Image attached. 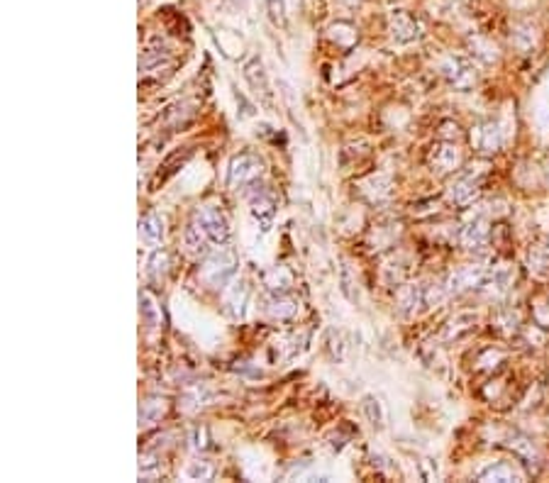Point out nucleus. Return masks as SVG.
Returning <instances> with one entry per match:
<instances>
[{"label": "nucleus", "instance_id": "nucleus-4", "mask_svg": "<svg viewBox=\"0 0 549 483\" xmlns=\"http://www.w3.org/2000/svg\"><path fill=\"white\" fill-rule=\"evenodd\" d=\"M273 215H276V198L266 191H256L254 196H251V218L259 223L261 232L271 230Z\"/></svg>", "mask_w": 549, "mask_h": 483}, {"label": "nucleus", "instance_id": "nucleus-9", "mask_svg": "<svg viewBox=\"0 0 549 483\" xmlns=\"http://www.w3.org/2000/svg\"><path fill=\"white\" fill-rule=\"evenodd\" d=\"M391 30H393V37L396 39L408 42V39L417 37V22L410 18L408 13L398 10V13H393V18H391Z\"/></svg>", "mask_w": 549, "mask_h": 483}, {"label": "nucleus", "instance_id": "nucleus-10", "mask_svg": "<svg viewBox=\"0 0 549 483\" xmlns=\"http://www.w3.org/2000/svg\"><path fill=\"white\" fill-rule=\"evenodd\" d=\"M328 37L333 39L337 47H342V49H352L354 44L359 42V32L354 30L350 22H337V25H333L328 30Z\"/></svg>", "mask_w": 549, "mask_h": 483}, {"label": "nucleus", "instance_id": "nucleus-6", "mask_svg": "<svg viewBox=\"0 0 549 483\" xmlns=\"http://www.w3.org/2000/svg\"><path fill=\"white\" fill-rule=\"evenodd\" d=\"M266 310H268V315H271V317H278V320H288V317H293L296 312H298V300H296L288 291H286V293H273L271 298H268Z\"/></svg>", "mask_w": 549, "mask_h": 483}, {"label": "nucleus", "instance_id": "nucleus-15", "mask_svg": "<svg viewBox=\"0 0 549 483\" xmlns=\"http://www.w3.org/2000/svg\"><path fill=\"white\" fill-rule=\"evenodd\" d=\"M203 391L205 388H200V386H193V388H188L186 393H183V398H181V408H183V410L193 413V410H198V408L208 405V396H205Z\"/></svg>", "mask_w": 549, "mask_h": 483}, {"label": "nucleus", "instance_id": "nucleus-17", "mask_svg": "<svg viewBox=\"0 0 549 483\" xmlns=\"http://www.w3.org/2000/svg\"><path fill=\"white\" fill-rule=\"evenodd\" d=\"M167 274H169V252L167 249H159L150 259V276L159 281V278H164Z\"/></svg>", "mask_w": 549, "mask_h": 483}, {"label": "nucleus", "instance_id": "nucleus-5", "mask_svg": "<svg viewBox=\"0 0 549 483\" xmlns=\"http://www.w3.org/2000/svg\"><path fill=\"white\" fill-rule=\"evenodd\" d=\"M242 73H244V78H247V83L251 86V90H254L256 95H261L264 103H271V98H273L271 86H268L266 71H264V66H261L259 56H251L247 64L242 66Z\"/></svg>", "mask_w": 549, "mask_h": 483}, {"label": "nucleus", "instance_id": "nucleus-19", "mask_svg": "<svg viewBox=\"0 0 549 483\" xmlns=\"http://www.w3.org/2000/svg\"><path fill=\"white\" fill-rule=\"evenodd\" d=\"M191 447L193 449H208V430L196 428L191 432Z\"/></svg>", "mask_w": 549, "mask_h": 483}, {"label": "nucleus", "instance_id": "nucleus-3", "mask_svg": "<svg viewBox=\"0 0 549 483\" xmlns=\"http://www.w3.org/2000/svg\"><path fill=\"white\" fill-rule=\"evenodd\" d=\"M193 223L208 235V240L213 244H227V240H230V220H227V215L222 213V208H217V206L198 208Z\"/></svg>", "mask_w": 549, "mask_h": 483}, {"label": "nucleus", "instance_id": "nucleus-11", "mask_svg": "<svg viewBox=\"0 0 549 483\" xmlns=\"http://www.w3.org/2000/svg\"><path fill=\"white\" fill-rule=\"evenodd\" d=\"M140 312H142V320H145L147 325L159 327V322H162V308H159L157 298H154L150 291L140 293Z\"/></svg>", "mask_w": 549, "mask_h": 483}, {"label": "nucleus", "instance_id": "nucleus-16", "mask_svg": "<svg viewBox=\"0 0 549 483\" xmlns=\"http://www.w3.org/2000/svg\"><path fill=\"white\" fill-rule=\"evenodd\" d=\"M266 15L271 20L273 27H286L288 25V15H286V0H264Z\"/></svg>", "mask_w": 549, "mask_h": 483}, {"label": "nucleus", "instance_id": "nucleus-13", "mask_svg": "<svg viewBox=\"0 0 549 483\" xmlns=\"http://www.w3.org/2000/svg\"><path fill=\"white\" fill-rule=\"evenodd\" d=\"M264 281H266V286H268V291L271 293H286L291 288V274L283 269V266H276V269L266 271Z\"/></svg>", "mask_w": 549, "mask_h": 483}, {"label": "nucleus", "instance_id": "nucleus-7", "mask_svg": "<svg viewBox=\"0 0 549 483\" xmlns=\"http://www.w3.org/2000/svg\"><path fill=\"white\" fill-rule=\"evenodd\" d=\"M167 400L164 398H147L140 405V428H150L167 415Z\"/></svg>", "mask_w": 549, "mask_h": 483}, {"label": "nucleus", "instance_id": "nucleus-2", "mask_svg": "<svg viewBox=\"0 0 549 483\" xmlns=\"http://www.w3.org/2000/svg\"><path fill=\"white\" fill-rule=\"evenodd\" d=\"M264 174V161L251 152H242L230 161V171H227V184L234 189H247L259 181V176Z\"/></svg>", "mask_w": 549, "mask_h": 483}, {"label": "nucleus", "instance_id": "nucleus-8", "mask_svg": "<svg viewBox=\"0 0 549 483\" xmlns=\"http://www.w3.org/2000/svg\"><path fill=\"white\" fill-rule=\"evenodd\" d=\"M140 235L147 244H159L164 240V220L157 213H147L140 220Z\"/></svg>", "mask_w": 549, "mask_h": 483}, {"label": "nucleus", "instance_id": "nucleus-14", "mask_svg": "<svg viewBox=\"0 0 549 483\" xmlns=\"http://www.w3.org/2000/svg\"><path fill=\"white\" fill-rule=\"evenodd\" d=\"M362 408H364L366 420H369V423L374 425L376 430H381L383 428V405H381L379 398H376V396H366L364 403H362Z\"/></svg>", "mask_w": 549, "mask_h": 483}, {"label": "nucleus", "instance_id": "nucleus-12", "mask_svg": "<svg viewBox=\"0 0 549 483\" xmlns=\"http://www.w3.org/2000/svg\"><path fill=\"white\" fill-rule=\"evenodd\" d=\"M208 244H213V242L208 240V235H205L196 223L186 230V247L191 254H208Z\"/></svg>", "mask_w": 549, "mask_h": 483}, {"label": "nucleus", "instance_id": "nucleus-18", "mask_svg": "<svg viewBox=\"0 0 549 483\" xmlns=\"http://www.w3.org/2000/svg\"><path fill=\"white\" fill-rule=\"evenodd\" d=\"M186 476L191 481H210L215 476V469H213V464L210 462H191Z\"/></svg>", "mask_w": 549, "mask_h": 483}, {"label": "nucleus", "instance_id": "nucleus-1", "mask_svg": "<svg viewBox=\"0 0 549 483\" xmlns=\"http://www.w3.org/2000/svg\"><path fill=\"white\" fill-rule=\"evenodd\" d=\"M234 271H237V257H234V252L230 247H220V252L210 254L208 261L203 264L200 276H203V281L208 283L210 288H222L234 276Z\"/></svg>", "mask_w": 549, "mask_h": 483}]
</instances>
